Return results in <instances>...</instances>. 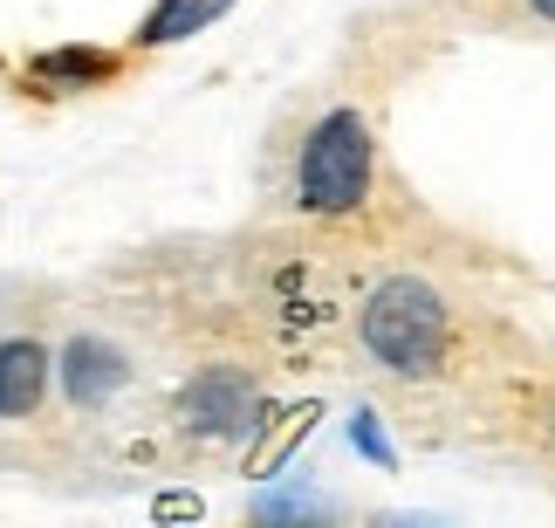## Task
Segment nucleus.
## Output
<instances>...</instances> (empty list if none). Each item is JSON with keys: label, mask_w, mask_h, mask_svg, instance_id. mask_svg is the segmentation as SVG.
<instances>
[{"label": "nucleus", "mask_w": 555, "mask_h": 528, "mask_svg": "<svg viewBox=\"0 0 555 528\" xmlns=\"http://www.w3.org/2000/svg\"><path fill=\"white\" fill-rule=\"evenodd\" d=\"M357 336H364L371 364H384L391 377H433L453 344V309L425 274H384L364 295Z\"/></svg>", "instance_id": "obj_1"}, {"label": "nucleus", "mask_w": 555, "mask_h": 528, "mask_svg": "<svg viewBox=\"0 0 555 528\" xmlns=\"http://www.w3.org/2000/svg\"><path fill=\"white\" fill-rule=\"evenodd\" d=\"M371 158L377 144L364 111H350V103L323 111L302 138V158H295V206L302 214H357L371 193Z\"/></svg>", "instance_id": "obj_2"}, {"label": "nucleus", "mask_w": 555, "mask_h": 528, "mask_svg": "<svg viewBox=\"0 0 555 528\" xmlns=\"http://www.w3.org/2000/svg\"><path fill=\"white\" fill-rule=\"evenodd\" d=\"M254 405H261V385H254L241 364H206V371H192L179 385V426L199 433V439L254 433V426H261Z\"/></svg>", "instance_id": "obj_3"}, {"label": "nucleus", "mask_w": 555, "mask_h": 528, "mask_svg": "<svg viewBox=\"0 0 555 528\" xmlns=\"http://www.w3.org/2000/svg\"><path fill=\"white\" fill-rule=\"evenodd\" d=\"M55 377H62V398H69L76 412H103L131 385V357H124L111 336H69L62 357H55Z\"/></svg>", "instance_id": "obj_4"}, {"label": "nucleus", "mask_w": 555, "mask_h": 528, "mask_svg": "<svg viewBox=\"0 0 555 528\" xmlns=\"http://www.w3.org/2000/svg\"><path fill=\"white\" fill-rule=\"evenodd\" d=\"M117 76V55L111 49H82V41H62V49H41L28 62V82L41 96H76V90H96V82Z\"/></svg>", "instance_id": "obj_5"}, {"label": "nucleus", "mask_w": 555, "mask_h": 528, "mask_svg": "<svg viewBox=\"0 0 555 528\" xmlns=\"http://www.w3.org/2000/svg\"><path fill=\"white\" fill-rule=\"evenodd\" d=\"M49 350L35 336H8L0 344V418H35V405L49 398Z\"/></svg>", "instance_id": "obj_6"}, {"label": "nucleus", "mask_w": 555, "mask_h": 528, "mask_svg": "<svg viewBox=\"0 0 555 528\" xmlns=\"http://www.w3.org/2000/svg\"><path fill=\"white\" fill-rule=\"evenodd\" d=\"M227 8L233 0H158V8L138 21V49H179V41L206 35Z\"/></svg>", "instance_id": "obj_7"}, {"label": "nucleus", "mask_w": 555, "mask_h": 528, "mask_svg": "<svg viewBox=\"0 0 555 528\" xmlns=\"http://www.w3.org/2000/svg\"><path fill=\"white\" fill-rule=\"evenodd\" d=\"M315 418H323V412H315V405H302V412H282V426H274L268 439H261V447H254L247 453V474H282V460L295 453V439H309V426H315Z\"/></svg>", "instance_id": "obj_8"}, {"label": "nucleus", "mask_w": 555, "mask_h": 528, "mask_svg": "<svg viewBox=\"0 0 555 528\" xmlns=\"http://www.w3.org/2000/svg\"><path fill=\"white\" fill-rule=\"evenodd\" d=\"M350 447L364 453L371 467H384V474L398 467V453H391V439H384V426H377V412H371V405H357V412H350Z\"/></svg>", "instance_id": "obj_9"}, {"label": "nucleus", "mask_w": 555, "mask_h": 528, "mask_svg": "<svg viewBox=\"0 0 555 528\" xmlns=\"http://www.w3.org/2000/svg\"><path fill=\"white\" fill-rule=\"evenodd\" d=\"M323 501L315 494H282V501H261V515H315Z\"/></svg>", "instance_id": "obj_10"}, {"label": "nucleus", "mask_w": 555, "mask_h": 528, "mask_svg": "<svg viewBox=\"0 0 555 528\" xmlns=\"http://www.w3.org/2000/svg\"><path fill=\"white\" fill-rule=\"evenodd\" d=\"M158 515H165V521H172V515H199V494H165Z\"/></svg>", "instance_id": "obj_11"}, {"label": "nucleus", "mask_w": 555, "mask_h": 528, "mask_svg": "<svg viewBox=\"0 0 555 528\" xmlns=\"http://www.w3.org/2000/svg\"><path fill=\"white\" fill-rule=\"evenodd\" d=\"M528 8H535L542 21H555V0H528Z\"/></svg>", "instance_id": "obj_12"}]
</instances>
